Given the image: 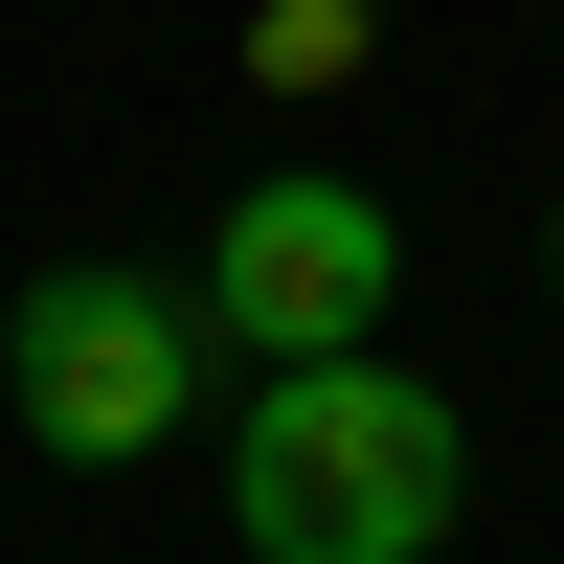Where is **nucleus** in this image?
Listing matches in <instances>:
<instances>
[{
  "label": "nucleus",
  "mask_w": 564,
  "mask_h": 564,
  "mask_svg": "<svg viewBox=\"0 0 564 564\" xmlns=\"http://www.w3.org/2000/svg\"><path fill=\"white\" fill-rule=\"evenodd\" d=\"M452 520H475V430H452V384H406L384 339L249 384V430H226V542L249 564H430Z\"/></svg>",
  "instance_id": "f257e3e1"
},
{
  "label": "nucleus",
  "mask_w": 564,
  "mask_h": 564,
  "mask_svg": "<svg viewBox=\"0 0 564 564\" xmlns=\"http://www.w3.org/2000/svg\"><path fill=\"white\" fill-rule=\"evenodd\" d=\"M0 384H23L45 475H135V452H181V406H204V294L135 271V249H68L0 316Z\"/></svg>",
  "instance_id": "f03ea898"
},
{
  "label": "nucleus",
  "mask_w": 564,
  "mask_h": 564,
  "mask_svg": "<svg viewBox=\"0 0 564 564\" xmlns=\"http://www.w3.org/2000/svg\"><path fill=\"white\" fill-rule=\"evenodd\" d=\"M384 294H406V226H384V181H339V159H271L249 204L204 226V339L249 361H361L384 339Z\"/></svg>",
  "instance_id": "7ed1b4c3"
},
{
  "label": "nucleus",
  "mask_w": 564,
  "mask_h": 564,
  "mask_svg": "<svg viewBox=\"0 0 564 564\" xmlns=\"http://www.w3.org/2000/svg\"><path fill=\"white\" fill-rule=\"evenodd\" d=\"M384 45V0H249V90H339Z\"/></svg>",
  "instance_id": "20e7f679"
}]
</instances>
